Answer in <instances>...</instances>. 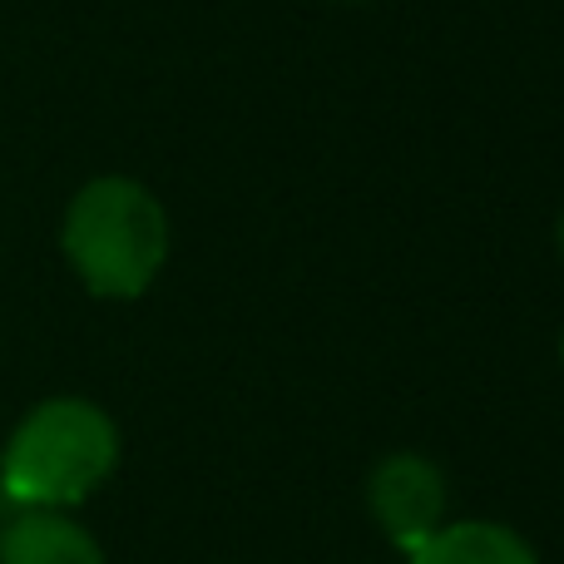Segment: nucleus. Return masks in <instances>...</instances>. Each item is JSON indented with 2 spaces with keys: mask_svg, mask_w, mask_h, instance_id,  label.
<instances>
[{
  "mask_svg": "<svg viewBox=\"0 0 564 564\" xmlns=\"http://www.w3.org/2000/svg\"><path fill=\"white\" fill-rule=\"evenodd\" d=\"M555 243H560V253H564V214H560V224H555Z\"/></svg>",
  "mask_w": 564,
  "mask_h": 564,
  "instance_id": "423d86ee",
  "label": "nucleus"
},
{
  "mask_svg": "<svg viewBox=\"0 0 564 564\" xmlns=\"http://www.w3.org/2000/svg\"><path fill=\"white\" fill-rule=\"evenodd\" d=\"M119 466V426L89 397H50L15 421L0 451V490L20 510H69Z\"/></svg>",
  "mask_w": 564,
  "mask_h": 564,
  "instance_id": "f03ea898",
  "label": "nucleus"
},
{
  "mask_svg": "<svg viewBox=\"0 0 564 564\" xmlns=\"http://www.w3.org/2000/svg\"><path fill=\"white\" fill-rule=\"evenodd\" d=\"M341 6H361V0H341Z\"/></svg>",
  "mask_w": 564,
  "mask_h": 564,
  "instance_id": "6e6552de",
  "label": "nucleus"
},
{
  "mask_svg": "<svg viewBox=\"0 0 564 564\" xmlns=\"http://www.w3.org/2000/svg\"><path fill=\"white\" fill-rule=\"evenodd\" d=\"M560 367H564V337H560Z\"/></svg>",
  "mask_w": 564,
  "mask_h": 564,
  "instance_id": "0eeeda50",
  "label": "nucleus"
},
{
  "mask_svg": "<svg viewBox=\"0 0 564 564\" xmlns=\"http://www.w3.org/2000/svg\"><path fill=\"white\" fill-rule=\"evenodd\" d=\"M0 564H109L99 540L65 510H25L0 530Z\"/></svg>",
  "mask_w": 564,
  "mask_h": 564,
  "instance_id": "20e7f679",
  "label": "nucleus"
},
{
  "mask_svg": "<svg viewBox=\"0 0 564 564\" xmlns=\"http://www.w3.org/2000/svg\"><path fill=\"white\" fill-rule=\"evenodd\" d=\"M406 560L411 564H540L535 545L520 530L500 525V520H446Z\"/></svg>",
  "mask_w": 564,
  "mask_h": 564,
  "instance_id": "39448f33",
  "label": "nucleus"
},
{
  "mask_svg": "<svg viewBox=\"0 0 564 564\" xmlns=\"http://www.w3.org/2000/svg\"><path fill=\"white\" fill-rule=\"evenodd\" d=\"M59 248L85 292L105 302H134L169 263V214L139 178L99 174L65 204Z\"/></svg>",
  "mask_w": 564,
  "mask_h": 564,
  "instance_id": "f257e3e1",
  "label": "nucleus"
},
{
  "mask_svg": "<svg viewBox=\"0 0 564 564\" xmlns=\"http://www.w3.org/2000/svg\"><path fill=\"white\" fill-rule=\"evenodd\" d=\"M367 510L397 550H421L446 525V476L431 456L391 451L367 476Z\"/></svg>",
  "mask_w": 564,
  "mask_h": 564,
  "instance_id": "7ed1b4c3",
  "label": "nucleus"
}]
</instances>
